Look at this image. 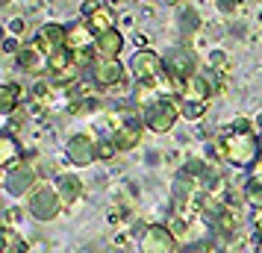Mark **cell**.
Masks as SVG:
<instances>
[{
  "label": "cell",
  "mask_w": 262,
  "mask_h": 253,
  "mask_svg": "<svg viewBox=\"0 0 262 253\" xmlns=\"http://www.w3.org/2000/svg\"><path fill=\"white\" fill-rule=\"evenodd\" d=\"M218 156L224 159L227 165H233L236 171H253V165L259 162L262 150H259V133L248 130V133H238L227 127L224 133L218 135Z\"/></svg>",
  "instance_id": "6da1fadb"
},
{
  "label": "cell",
  "mask_w": 262,
  "mask_h": 253,
  "mask_svg": "<svg viewBox=\"0 0 262 253\" xmlns=\"http://www.w3.org/2000/svg\"><path fill=\"white\" fill-rule=\"evenodd\" d=\"M62 209H65V203H62L56 186H50V182H38L36 189L27 194V215L33 221H38V224L53 221Z\"/></svg>",
  "instance_id": "7a4b0ae2"
},
{
  "label": "cell",
  "mask_w": 262,
  "mask_h": 253,
  "mask_svg": "<svg viewBox=\"0 0 262 253\" xmlns=\"http://www.w3.org/2000/svg\"><path fill=\"white\" fill-rule=\"evenodd\" d=\"M130 74L136 83H144V85H159V80L168 74L165 68V56L154 48H139L133 53L130 59Z\"/></svg>",
  "instance_id": "3957f363"
},
{
  "label": "cell",
  "mask_w": 262,
  "mask_h": 253,
  "mask_svg": "<svg viewBox=\"0 0 262 253\" xmlns=\"http://www.w3.org/2000/svg\"><path fill=\"white\" fill-rule=\"evenodd\" d=\"M144 127L156 135H165L177 127L180 121V106H177V97H159L154 106H147L142 112Z\"/></svg>",
  "instance_id": "277c9868"
},
{
  "label": "cell",
  "mask_w": 262,
  "mask_h": 253,
  "mask_svg": "<svg viewBox=\"0 0 262 253\" xmlns=\"http://www.w3.org/2000/svg\"><path fill=\"white\" fill-rule=\"evenodd\" d=\"M38 180L41 177H38L36 165L30 159H21L18 165L3 171V192L9 194V197H27L38 186Z\"/></svg>",
  "instance_id": "5b68a950"
},
{
  "label": "cell",
  "mask_w": 262,
  "mask_h": 253,
  "mask_svg": "<svg viewBox=\"0 0 262 253\" xmlns=\"http://www.w3.org/2000/svg\"><path fill=\"white\" fill-rule=\"evenodd\" d=\"M127 74H130V65H124L121 59H100L97 56L83 77L92 80L97 88H118V85L127 83Z\"/></svg>",
  "instance_id": "8992f818"
},
{
  "label": "cell",
  "mask_w": 262,
  "mask_h": 253,
  "mask_svg": "<svg viewBox=\"0 0 262 253\" xmlns=\"http://www.w3.org/2000/svg\"><path fill=\"white\" fill-rule=\"evenodd\" d=\"M162 56H165L168 74L177 77L180 83H186L189 77H194V74L201 71V62H198V56H194V50H191L189 44H174V48H168Z\"/></svg>",
  "instance_id": "52a82bcc"
},
{
  "label": "cell",
  "mask_w": 262,
  "mask_h": 253,
  "mask_svg": "<svg viewBox=\"0 0 262 253\" xmlns=\"http://www.w3.org/2000/svg\"><path fill=\"white\" fill-rule=\"evenodd\" d=\"M180 241L168 224H147L139 239V253H177Z\"/></svg>",
  "instance_id": "ba28073f"
},
{
  "label": "cell",
  "mask_w": 262,
  "mask_h": 253,
  "mask_svg": "<svg viewBox=\"0 0 262 253\" xmlns=\"http://www.w3.org/2000/svg\"><path fill=\"white\" fill-rule=\"evenodd\" d=\"M65 159L74 168H89L92 162H97V139L89 133H74L65 142Z\"/></svg>",
  "instance_id": "9c48e42d"
},
{
  "label": "cell",
  "mask_w": 262,
  "mask_h": 253,
  "mask_svg": "<svg viewBox=\"0 0 262 253\" xmlns=\"http://www.w3.org/2000/svg\"><path fill=\"white\" fill-rule=\"evenodd\" d=\"M15 65H18L24 74L36 77V80H38V77H48V53L38 48L33 38L24 41V48L15 53Z\"/></svg>",
  "instance_id": "30bf717a"
},
{
  "label": "cell",
  "mask_w": 262,
  "mask_h": 253,
  "mask_svg": "<svg viewBox=\"0 0 262 253\" xmlns=\"http://www.w3.org/2000/svg\"><path fill=\"white\" fill-rule=\"evenodd\" d=\"M215 91H218V80H215L212 74H206L201 68L194 77H189V80L183 83L180 97H183V100H201V103H209Z\"/></svg>",
  "instance_id": "8fae6325"
},
{
  "label": "cell",
  "mask_w": 262,
  "mask_h": 253,
  "mask_svg": "<svg viewBox=\"0 0 262 253\" xmlns=\"http://www.w3.org/2000/svg\"><path fill=\"white\" fill-rule=\"evenodd\" d=\"M33 41H36L38 48L45 50V53H53V50L59 48H68V24H59V21H48V24H41L33 33Z\"/></svg>",
  "instance_id": "7c38bea8"
},
{
  "label": "cell",
  "mask_w": 262,
  "mask_h": 253,
  "mask_svg": "<svg viewBox=\"0 0 262 253\" xmlns=\"http://www.w3.org/2000/svg\"><path fill=\"white\" fill-rule=\"evenodd\" d=\"M95 48H97V33L83 18L68 24V50H74V53H97Z\"/></svg>",
  "instance_id": "4fadbf2b"
},
{
  "label": "cell",
  "mask_w": 262,
  "mask_h": 253,
  "mask_svg": "<svg viewBox=\"0 0 262 253\" xmlns=\"http://www.w3.org/2000/svg\"><path fill=\"white\" fill-rule=\"evenodd\" d=\"M24 100H30V91H27L21 83H15V80H9V83L0 85V115H15V112H21L24 109Z\"/></svg>",
  "instance_id": "5bb4252c"
},
{
  "label": "cell",
  "mask_w": 262,
  "mask_h": 253,
  "mask_svg": "<svg viewBox=\"0 0 262 253\" xmlns=\"http://www.w3.org/2000/svg\"><path fill=\"white\" fill-rule=\"evenodd\" d=\"M53 186H56V192H59L62 203L68 206H77L80 200H83V180H80V174H71V171H65V174H56V180H53Z\"/></svg>",
  "instance_id": "9a60e30c"
},
{
  "label": "cell",
  "mask_w": 262,
  "mask_h": 253,
  "mask_svg": "<svg viewBox=\"0 0 262 253\" xmlns=\"http://www.w3.org/2000/svg\"><path fill=\"white\" fill-rule=\"evenodd\" d=\"M95 50L100 59H118L121 50H124V33H121V27H112L106 33H100Z\"/></svg>",
  "instance_id": "2e32d148"
},
{
  "label": "cell",
  "mask_w": 262,
  "mask_h": 253,
  "mask_svg": "<svg viewBox=\"0 0 262 253\" xmlns=\"http://www.w3.org/2000/svg\"><path fill=\"white\" fill-rule=\"evenodd\" d=\"M24 159V145L18 142V135L9 133V130H3V135H0V165H3V171L12 168V165H18Z\"/></svg>",
  "instance_id": "e0dca14e"
},
{
  "label": "cell",
  "mask_w": 262,
  "mask_h": 253,
  "mask_svg": "<svg viewBox=\"0 0 262 253\" xmlns=\"http://www.w3.org/2000/svg\"><path fill=\"white\" fill-rule=\"evenodd\" d=\"M198 182L201 180H194V177H189L186 171H180L177 177H174V186H171V197H174L180 206L191 203L194 197H201V194H198Z\"/></svg>",
  "instance_id": "ac0fdd59"
},
{
  "label": "cell",
  "mask_w": 262,
  "mask_h": 253,
  "mask_svg": "<svg viewBox=\"0 0 262 253\" xmlns=\"http://www.w3.org/2000/svg\"><path fill=\"white\" fill-rule=\"evenodd\" d=\"M230 71H233V62H230V56H227V50L212 48L209 53H206V74H212L215 80H218V85L230 77Z\"/></svg>",
  "instance_id": "d6986e66"
},
{
  "label": "cell",
  "mask_w": 262,
  "mask_h": 253,
  "mask_svg": "<svg viewBox=\"0 0 262 253\" xmlns=\"http://www.w3.org/2000/svg\"><path fill=\"white\" fill-rule=\"evenodd\" d=\"M159 91H156L154 85H144V83H133V88H130V103L136 109H139V112H144V109L147 106H154L156 100H159Z\"/></svg>",
  "instance_id": "ffe728a7"
},
{
  "label": "cell",
  "mask_w": 262,
  "mask_h": 253,
  "mask_svg": "<svg viewBox=\"0 0 262 253\" xmlns=\"http://www.w3.org/2000/svg\"><path fill=\"white\" fill-rule=\"evenodd\" d=\"M83 21L95 30L97 36H100V33H106V30L115 27V12H112V6H109V3H103L95 15H89V18H83Z\"/></svg>",
  "instance_id": "44dd1931"
},
{
  "label": "cell",
  "mask_w": 262,
  "mask_h": 253,
  "mask_svg": "<svg viewBox=\"0 0 262 253\" xmlns=\"http://www.w3.org/2000/svg\"><path fill=\"white\" fill-rule=\"evenodd\" d=\"M177 27L180 33L189 38L194 36L198 30H201V15H198V9H191V6H180L177 9Z\"/></svg>",
  "instance_id": "7402d4cb"
},
{
  "label": "cell",
  "mask_w": 262,
  "mask_h": 253,
  "mask_svg": "<svg viewBox=\"0 0 262 253\" xmlns=\"http://www.w3.org/2000/svg\"><path fill=\"white\" fill-rule=\"evenodd\" d=\"M3 253H30V241L15 227H3Z\"/></svg>",
  "instance_id": "603a6c76"
},
{
  "label": "cell",
  "mask_w": 262,
  "mask_h": 253,
  "mask_svg": "<svg viewBox=\"0 0 262 253\" xmlns=\"http://www.w3.org/2000/svg\"><path fill=\"white\" fill-rule=\"evenodd\" d=\"M121 153L118 142L112 139V135H97V162H112V159Z\"/></svg>",
  "instance_id": "cb8c5ba5"
},
{
  "label": "cell",
  "mask_w": 262,
  "mask_h": 253,
  "mask_svg": "<svg viewBox=\"0 0 262 253\" xmlns=\"http://www.w3.org/2000/svg\"><path fill=\"white\" fill-rule=\"evenodd\" d=\"M177 106H180V118H186V121H201L206 115V103H201V100H183V97H177Z\"/></svg>",
  "instance_id": "d4e9b609"
},
{
  "label": "cell",
  "mask_w": 262,
  "mask_h": 253,
  "mask_svg": "<svg viewBox=\"0 0 262 253\" xmlns=\"http://www.w3.org/2000/svg\"><path fill=\"white\" fill-rule=\"evenodd\" d=\"M242 200H245L250 209H262V182L250 177V180L245 182V189H242Z\"/></svg>",
  "instance_id": "484cf974"
},
{
  "label": "cell",
  "mask_w": 262,
  "mask_h": 253,
  "mask_svg": "<svg viewBox=\"0 0 262 253\" xmlns=\"http://www.w3.org/2000/svg\"><path fill=\"white\" fill-rule=\"evenodd\" d=\"M168 227H171V233L177 236V241H186V236H191V224L183 215H174L171 221H168Z\"/></svg>",
  "instance_id": "4316f807"
},
{
  "label": "cell",
  "mask_w": 262,
  "mask_h": 253,
  "mask_svg": "<svg viewBox=\"0 0 262 253\" xmlns=\"http://www.w3.org/2000/svg\"><path fill=\"white\" fill-rule=\"evenodd\" d=\"M21 218H24V209H21V206H9V209L3 212V227H18Z\"/></svg>",
  "instance_id": "83f0119b"
},
{
  "label": "cell",
  "mask_w": 262,
  "mask_h": 253,
  "mask_svg": "<svg viewBox=\"0 0 262 253\" xmlns=\"http://www.w3.org/2000/svg\"><path fill=\"white\" fill-rule=\"evenodd\" d=\"M21 48H24V38L12 36V33H9V36L3 38V53H9V56H15V53H18Z\"/></svg>",
  "instance_id": "f1b7e54d"
},
{
  "label": "cell",
  "mask_w": 262,
  "mask_h": 253,
  "mask_svg": "<svg viewBox=\"0 0 262 253\" xmlns=\"http://www.w3.org/2000/svg\"><path fill=\"white\" fill-rule=\"evenodd\" d=\"M6 30L12 33V36H18V38H24V33H27V21L24 18H12L9 24H6Z\"/></svg>",
  "instance_id": "f546056e"
},
{
  "label": "cell",
  "mask_w": 262,
  "mask_h": 253,
  "mask_svg": "<svg viewBox=\"0 0 262 253\" xmlns=\"http://www.w3.org/2000/svg\"><path fill=\"white\" fill-rule=\"evenodd\" d=\"M100 6H103V0H83V3H80V15L89 18V15H95Z\"/></svg>",
  "instance_id": "4dcf8cb0"
},
{
  "label": "cell",
  "mask_w": 262,
  "mask_h": 253,
  "mask_svg": "<svg viewBox=\"0 0 262 253\" xmlns=\"http://www.w3.org/2000/svg\"><path fill=\"white\" fill-rule=\"evenodd\" d=\"M109 221H112V224H124V221H127V209H124V206H112V209H109Z\"/></svg>",
  "instance_id": "1f68e13d"
},
{
  "label": "cell",
  "mask_w": 262,
  "mask_h": 253,
  "mask_svg": "<svg viewBox=\"0 0 262 253\" xmlns=\"http://www.w3.org/2000/svg\"><path fill=\"white\" fill-rule=\"evenodd\" d=\"M215 6L221 9V15H233L238 6V0H215Z\"/></svg>",
  "instance_id": "d6a6232c"
},
{
  "label": "cell",
  "mask_w": 262,
  "mask_h": 253,
  "mask_svg": "<svg viewBox=\"0 0 262 253\" xmlns=\"http://www.w3.org/2000/svg\"><path fill=\"white\" fill-rule=\"evenodd\" d=\"M250 224L256 229V236H262V209H250Z\"/></svg>",
  "instance_id": "836d02e7"
},
{
  "label": "cell",
  "mask_w": 262,
  "mask_h": 253,
  "mask_svg": "<svg viewBox=\"0 0 262 253\" xmlns=\"http://www.w3.org/2000/svg\"><path fill=\"white\" fill-rule=\"evenodd\" d=\"M253 130H256V133L262 135V112H259V115H256V118H253Z\"/></svg>",
  "instance_id": "e575fe53"
},
{
  "label": "cell",
  "mask_w": 262,
  "mask_h": 253,
  "mask_svg": "<svg viewBox=\"0 0 262 253\" xmlns=\"http://www.w3.org/2000/svg\"><path fill=\"white\" fill-rule=\"evenodd\" d=\"M165 6H183V0H162Z\"/></svg>",
  "instance_id": "d590c367"
},
{
  "label": "cell",
  "mask_w": 262,
  "mask_h": 253,
  "mask_svg": "<svg viewBox=\"0 0 262 253\" xmlns=\"http://www.w3.org/2000/svg\"><path fill=\"white\" fill-rule=\"evenodd\" d=\"M256 253H262V236H259V241H256Z\"/></svg>",
  "instance_id": "8d00e7d4"
},
{
  "label": "cell",
  "mask_w": 262,
  "mask_h": 253,
  "mask_svg": "<svg viewBox=\"0 0 262 253\" xmlns=\"http://www.w3.org/2000/svg\"><path fill=\"white\" fill-rule=\"evenodd\" d=\"M0 3H3V6H9V0H0Z\"/></svg>",
  "instance_id": "74e56055"
},
{
  "label": "cell",
  "mask_w": 262,
  "mask_h": 253,
  "mask_svg": "<svg viewBox=\"0 0 262 253\" xmlns=\"http://www.w3.org/2000/svg\"><path fill=\"white\" fill-rule=\"evenodd\" d=\"M259 150H262V135H259Z\"/></svg>",
  "instance_id": "f35d334b"
}]
</instances>
